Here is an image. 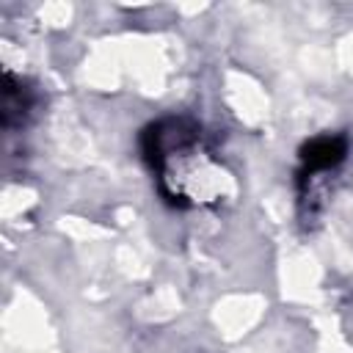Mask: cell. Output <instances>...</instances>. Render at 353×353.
<instances>
[{
    "label": "cell",
    "instance_id": "7a4b0ae2",
    "mask_svg": "<svg viewBox=\"0 0 353 353\" xmlns=\"http://www.w3.org/2000/svg\"><path fill=\"white\" fill-rule=\"evenodd\" d=\"M347 157L345 135H320L301 149V179H314L317 174L334 171Z\"/></svg>",
    "mask_w": 353,
    "mask_h": 353
},
{
    "label": "cell",
    "instance_id": "6da1fadb",
    "mask_svg": "<svg viewBox=\"0 0 353 353\" xmlns=\"http://www.w3.org/2000/svg\"><path fill=\"white\" fill-rule=\"evenodd\" d=\"M141 149L157 190L174 207H212L232 193V174L207 143L204 130L185 116L149 124Z\"/></svg>",
    "mask_w": 353,
    "mask_h": 353
}]
</instances>
